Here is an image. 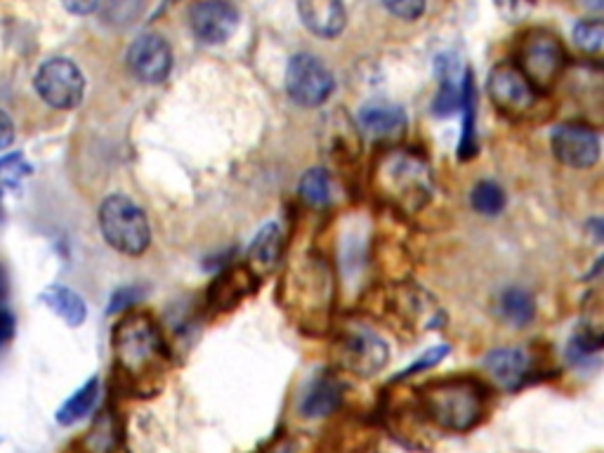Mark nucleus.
<instances>
[{
    "label": "nucleus",
    "instance_id": "nucleus-1",
    "mask_svg": "<svg viewBox=\"0 0 604 453\" xmlns=\"http://www.w3.org/2000/svg\"><path fill=\"white\" fill-rule=\"evenodd\" d=\"M113 359L130 390L140 396L157 394L170 369V350L157 321L149 314H128L113 329Z\"/></svg>",
    "mask_w": 604,
    "mask_h": 453
},
{
    "label": "nucleus",
    "instance_id": "nucleus-2",
    "mask_svg": "<svg viewBox=\"0 0 604 453\" xmlns=\"http://www.w3.org/2000/svg\"><path fill=\"white\" fill-rule=\"evenodd\" d=\"M373 187L381 201L413 213L425 208L434 194V180L427 161L411 149H390L375 161Z\"/></svg>",
    "mask_w": 604,
    "mask_h": 453
},
{
    "label": "nucleus",
    "instance_id": "nucleus-3",
    "mask_svg": "<svg viewBox=\"0 0 604 453\" xmlns=\"http://www.w3.org/2000/svg\"><path fill=\"white\" fill-rule=\"evenodd\" d=\"M421 411L446 432H467L477 427L486 413L489 392L475 378H442L421 387Z\"/></svg>",
    "mask_w": 604,
    "mask_h": 453
},
{
    "label": "nucleus",
    "instance_id": "nucleus-4",
    "mask_svg": "<svg viewBox=\"0 0 604 453\" xmlns=\"http://www.w3.org/2000/svg\"><path fill=\"white\" fill-rule=\"evenodd\" d=\"M100 230L111 249L123 255H142L151 243V226L144 211L135 201L121 194L102 201Z\"/></svg>",
    "mask_w": 604,
    "mask_h": 453
},
{
    "label": "nucleus",
    "instance_id": "nucleus-5",
    "mask_svg": "<svg viewBox=\"0 0 604 453\" xmlns=\"http://www.w3.org/2000/svg\"><path fill=\"white\" fill-rule=\"evenodd\" d=\"M291 302L300 308V324H324L333 300V279L324 260L305 258L291 274Z\"/></svg>",
    "mask_w": 604,
    "mask_h": 453
},
{
    "label": "nucleus",
    "instance_id": "nucleus-6",
    "mask_svg": "<svg viewBox=\"0 0 604 453\" xmlns=\"http://www.w3.org/2000/svg\"><path fill=\"white\" fill-rule=\"evenodd\" d=\"M333 354L340 369L359 378H371L381 373L390 359L385 340L362 324H348L340 329Z\"/></svg>",
    "mask_w": 604,
    "mask_h": 453
},
{
    "label": "nucleus",
    "instance_id": "nucleus-7",
    "mask_svg": "<svg viewBox=\"0 0 604 453\" xmlns=\"http://www.w3.org/2000/svg\"><path fill=\"white\" fill-rule=\"evenodd\" d=\"M566 67V50L560 38L547 31H534L526 36L520 52V71L536 92L551 90Z\"/></svg>",
    "mask_w": 604,
    "mask_h": 453
},
{
    "label": "nucleus",
    "instance_id": "nucleus-8",
    "mask_svg": "<svg viewBox=\"0 0 604 453\" xmlns=\"http://www.w3.org/2000/svg\"><path fill=\"white\" fill-rule=\"evenodd\" d=\"M38 98H41L52 109H76L83 102L85 79L81 69L64 57H54L41 64L33 79Z\"/></svg>",
    "mask_w": 604,
    "mask_h": 453
},
{
    "label": "nucleus",
    "instance_id": "nucleus-9",
    "mask_svg": "<svg viewBox=\"0 0 604 453\" xmlns=\"http://www.w3.org/2000/svg\"><path fill=\"white\" fill-rule=\"evenodd\" d=\"M335 88L333 73L329 71V67L316 60L314 54H295L293 60L289 62L286 69V90L289 98L300 104V107H321L329 98Z\"/></svg>",
    "mask_w": 604,
    "mask_h": 453
},
{
    "label": "nucleus",
    "instance_id": "nucleus-10",
    "mask_svg": "<svg viewBox=\"0 0 604 453\" xmlns=\"http://www.w3.org/2000/svg\"><path fill=\"white\" fill-rule=\"evenodd\" d=\"M489 94L494 104L505 113V117H522L532 111L538 92L524 79V73L515 64H499L489 76Z\"/></svg>",
    "mask_w": 604,
    "mask_h": 453
},
{
    "label": "nucleus",
    "instance_id": "nucleus-11",
    "mask_svg": "<svg viewBox=\"0 0 604 453\" xmlns=\"http://www.w3.org/2000/svg\"><path fill=\"white\" fill-rule=\"evenodd\" d=\"M128 69L147 85L163 83L173 69V50L159 33H144L128 48Z\"/></svg>",
    "mask_w": 604,
    "mask_h": 453
},
{
    "label": "nucleus",
    "instance_id": "nucleus-12",
    "mask_svg": "<svg viewBox=\"0 0 604 453\" xmlns=\"http://www.w3.org/2000/svg\"><path fill=\"white\" fill-rule=\"evenodd\" d=\"M553 151L564 165L593 168L600 161V138L583 123H562L553 130Z\"/></svg>",
    "mask_w": 604,
    "mask_h": 453
},
{
    "label": "nucleus",
    "instance_id": "nucleus-13",
    "mask_svg": "<svg viewBox=\"0 0 604 453\" xmlns=\"http://www.w3.org/2000/svg\"><path fill=\"white\" fill-rule=\"evenodd\" d=\"M189 24L203 43H224L230 41L239 27V12L226 0H201L189 12Z\"/></svg>",
    "mask_w": 604,
    "mask_h": 453
},
{
    "label": "nucleus",
    "instance_id": "nucleus-14",
    "mask_svg": "<svg viewBox=\"0 0 604 453\" xmlns=\"http://www.w3.org/2000/svg\"><path fill=\"white\" fill-rule=\"evenodd\" d=\"M484 369L499 387L517 390L532 375V356L520 348H499L484 356Z\"/></svg>",
    "mask_w": 604,
    "mask_h": 453
},
{
    "label": "nucleus",
    "instance_id": "nucleus-15",
    "mask_svg": "<svg viewBox=\"0 0 604 453\" xmlns=\"http://www.w3.org/2000/svg\"><path fill=\"white\" fill-rule=\"evenodd\" d=\"M298 14L314 36L335 38L348 24L343 0H298Z\"/></svg>",
    "mask_w": 604,
    "mask_h": 453
},
{
    "label": "nucleus",
    "instance_id": "nucleus-16",
    "mask_svg": "<svg viewBox=\"0 0 604 453\" xmlns=\"http://www.w3.org/2000/svg\"><path fill=\"white\" fill-rule=\"evenodd\" d=\"M356 125L366 132L369 138H400L406 130V113L394 104H366L356 117Z\"/></svg>",
    "mask_w": 604,
    "mask_h": 453
},
{
    "label": "nucleus",
    "instance_id": "nucleus-17",
    "mask_svg": "<svg viewBox=\"0 0 604 453\" xmlns=\"http://www.w3.org/2000/svg\"><path fill=\"white\" fill-rule=\"evenodd\" d=\"M340 396H343V387L335 381L333 375H319L316 381L305 390L300 400V413L310 421L326 419L338 406Z\"/></svg>",
    "mask_w": 604,
    "mask_h": 453
},
{
    "label": "nucleus",
    "instance_id": "nucleus-18",
    "mask_svg": "<svg viewBox=\"0 0 604 453\" xmlns=\"http://www.w3.org/2000/svg\"><path fill=\"white\" fill-rule=\"evenodd\" d=\"M41 300H43V305L60 316L67 326H73V329L81 326L88 316L85 300L76 291L60 286V283H52V286H48L41 293Z\"/></svg>",
    "mask_w": 604,
    "mask_h": 453
},
{
    "label": "nucleus",
    "instance_id": "nucleus-19",
    "mask_svg": "<svg viewBox=\"0 0 604 453\" xmlns=\"http://www.w3.org/2000/svg\"><path fill=\"white\" fill-rule=\"evenodd\" d=\"M281 243H283V236H281L279 224L276 222L264 224L249 249V260H251L249 270H258L260 274H270L281 258Z\"/></svg>",
    "mask_w": 604,
    "mask_h": 453
},
{
    "label": "nucleus",
    "instance_id": "nucleus-20",
    "mask_svg": "<svg viewBox=\"0 0 604 453\" xmlns=\"http://www.w3.org/2000/svg\"><path fill=\"white\" fill-rule=\"evenodd\" d=\"M499 310H501V316L507 321V324L517 326V329H524L526 324H532V319L536 314V305H534L532 293L520 289V286H510V289H505L501 293Z\"/></svg>",
    "mask_w": 604,
    "mask_h": 453
},
{
    "label": "nucleus",
    "instance_id": "nucleus-21",
    "mask_svg": "<svg viewBox=\"0 0 604 453\" xmlns=\"http://www.w3.org/2000/svg\"><path fill=\"white\" fill-rule=\"evenodd\" d=\"M98 394H100V381L98 378H90L85 385L76 390L69 400L57 411V423L60 425H73L83 421L85 415L98 404Z\"/></svg>",
    "mask_w": 604,
    "mask_h": 453
},
{
    "label": "nucleus",
    "instance_id": "nucleus-22",
    "mask_svg": "<svg viewBox=\"0 0 604 453\" xmlns=\"http://www.w3.org/2000/svg\"><path fill=\"white\" fill-rule=\"evenodd\" d=\"M475 79H472V71H465L463 76V102L461 109L465 111L463 117V138H461V159L475 157L477 151V132H475Z\"/></svg>",
    "mask_w": 604,
    "mask_h": 453
},
{
    "label": "nucleus",
    "instance_id": "nucleus-23",
    "mask_svg": "<svg viewBox=\"0 0 604 453\" xmlns=\"http://www.w3.org/2000/svg\"><path fill=\"white\" fill-rule=\"evenodd\" d=\"M300 197L312 208H326L331 203V178L324 168H312L302 175Z\"/></svg>",
    "mask_w": 604,
    "mask_h": 453
},
{
    "label": "nucleus",
    "instance_id": "nucleus-24",
    "mask_svg": "<svg viewBox=\"0 0 604 453\" xmlns=\"http://www.w3.org/2000/svg\"><path fill=\"white\" fill-rule=\"evenodd\" d=\"M602 352V335L597 331L585 329L581 333H576L572 338L570 345V359L574 366H588V364H597Z\"/></svg>",
    "mask_w": 604,
    "mask_h": 453
},
{
    "label": "nucleus",
    "instance_id": "nucleus-25",
    "mask_svg": "<svg viewBox=\"0 0 604 453\" xmlns=\"http://www.w3.org/2000/svg\"><path fill=\"white\" fill-rule=\"evenodd\" d=\"M470 203L480 215H499L505 208V192L496 182H480L470 194Z\"/></svg>",
    "mask_w": 604,
    "mask_h": 453
},
{
    "label": "nucleus",
    "instance_id": "nucleus-26",
    "mask_svg": "<svg viewBox=\"0 0 604 453\" xmlns=\"http://www.w3.org/2000/svg\"><path fill=\"white\" fill-rule=\"evenodd\" d=\"M245 281H253L251 279V270H234L230 274H224L222 279L215 281V289H213V302H220V305L224 308L226 302H236L239 298H243L245 293H249V286H245Z\"/></svg>",
    "mask_w": 604,
    "mask_h": 453
},
{
    "label": "nucleus",
    "instance_id": "nucleus-27",
    "mask_svg": "<svg viewBox=\"0 0 604 453\" xmlns=\"http://www.w3.org/2000/svg\"><path fill=\"white\" fill-rule=\"evenodd\" d=\"M574 43L583 52H600L604 43V24L602 19H583L574 29Z\"/></svg>",
    "mask_w": 604,
    "mask_h": 453
},
{
    "label": "nucleus",
    "instance_id": "nucleus-28",
    "mask_svg": "<svg viewBox=\"0 0 604 453\" xmlns=\"http://www.w3.org/2000/svg\"><path fill=\"white\" fill-rule=\"evenodd\" d=\"M29 165L22 161V154H12L0 159V187H14L29 173Z\"/></svg>",
    "mask_w": 604,
    "mask_h": 453
},
{
    "label": "nucleus",
    "instance_id": "nucleus-29",
    "mask_svg": "<svg viewBox=\"0 0 604 453\" xmlns=\"http://www.w3.org/2000/svg\"><path fill=\"white\" fill-rule=\"evenodd\" d=\"M140 0H107V19L113 24H128L140 14Z\"/></svg>",
    "mask_w": 604,
    "mask_h": 453
},
{
    "label": "nucleus",
    "instance_id": "nucleus-30",
    "mask_svg": "<svg viewBox=\"0 0 604 453\" xmlns=\"http://www.w3.org/2000/svg\"><path fill=\"white\" fill-rule=\"evenodd\" d=\"M383 6L400 19L413 22L425 12V0H383Z\"/></svg>",
    "mask_w": 604,
    "mask_h": 453
},
{
    "label": "nucleus",
    "instance_id": "nucleus-31",
    "mask_svg": "<svg viewBox=\"0 0 604 453\" xmlns=\"http://www.w3.org/2000/svg\"><path fill=\"white\" fill-rule=\"evenodd\" d=\"M446 354H449V345L432 348V350H427L421 359H415V362H413L400 378H409V375H413V373H421V371H427V369H432V366H437Z\"/></svg>",
    "mask_w": 604,
    "mask_h": 453
},
{
    "label": "nucleus",
    "instance_id": "nucleus-32",
    "mask_svg": "<svg viewBox=\"0 0 604 453\" xmlns=\"http://www.w3.org/2000/svg\"><path fill=\"white\" fill-rule=\"evenodd\" d=\"M142 289H135V286H128V289H119L117 293L111 295V305H109V314H117V312H123L125 308L135 305V302L142 298Z\"/></svg>",
    "mask_w": 604,
    "mask_h": 453
},
{
    "label": "nucleus",
    "instance_id": "nucleus-33",
    "mask_svg": "<svg viewBox=\"0 0 604 453\" xmlns=\"http://www.w3.org/2000/svg\"><path fill=\"white\" fill-rule=\"evenodd\" d=\"M14 142V123L8 113L0 109V151L8 149Z\"/></svg>",
    "mask_w": 604,
    "mask_h": 453
},
{
    "label": "nucleus",
    "instance_id": "nucleus-34",
    "mask_svg": "<svg viewBox=\"0 0 604 453\" xmlns=\"http://www.w3.org/2000/svg\"><path fill=\"white\" fill-rule=\"evenodd\" d=\"M102 0H62V6L73 14H90L100 8Z\"/></svg>",
    "mask_w": 604,
    "mask_h": 453
},
{
    "label": "nucleus",
    "instance_id": "nucleus-35",
    "mask_svg": "<svg viewBox=\"0 0 604 453\" xmlns=\"http://www.w3.org/2000/svg\"><path fill=\"white\" fill-rule=\"evenodd\" d=\"M14 335V316L0 308V345L8 343V340H12Z\"/></svg>",
    "mask_w": 604,
    "mask_h": 453
},
{
    "label": "nucleus",
    "instance_id": "nucleus-36",
    "mask_svg": "<svg viewBox=\"0 0 604 453\" xmlns=\"http://www.w3.org/2000/svg\"><path fill=\"white\" fill-rule=\"evenodd\" d=\"M10 293V281H8V272L0 268V305H3L6 298Z\"/></svg>",
    "mask_w": 604,
    "mask_h": 453
},
{
    "label": "nucleus",
    "instance_id": "nucleus-37",
    "mask_svg": "<svg viewBox=\"0 0 604 453\" xmlns=\"http://www.w3.org/2000/svg\"><path fill=\"white\" fill-rule=\"evenodd\" d=\"M578 3L585 8V10H593V12H600L604 8V0H578Z\"/></svg>",
    "mask_w": 604,
    "mask_h": 453
},
{
    "label": "nucleus",
    "instance_id": "nucleus-38",
    "mask_svg": "<svg viewBox=\"0 0 604 453\" xmlns=\"http://www.w3.org/2000/svg\"><path fill=\"white\" fill-rule=\"evenodd\" d=\"M0 220H3V187H0Z\"/></svg>",
    "mask_w": 604,
    "mask_h": 453
}]
</instances>
